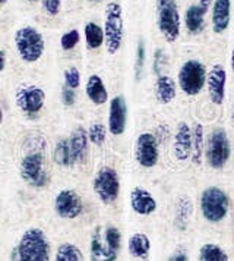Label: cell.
<instances>
[{"mask_svg": "<svg viewBox=\"0 0 234 261\" xmlns=\"http://www.w3.org/2000/svg\"><path fill=\"white\" fill-rule=\"evenodd\" d=\"M3 2H6V0H3Z\"/></svg>", "mask_w": 234, "mask_h": 261, "instance_id": "cell-47", "label": "cell"}, {"mask_svg": "<svg viewBox=\"0 0 234 261\" xmlns=\"http://www.w3.org/2000/svg\"><path fill=\"white\" fill-rule=\"evenodd\" d=\"M62 100H63V103L66 105V106H73L75 105V100H76V97H75V91L69 88V87H65L63 90H62Z\"/></svg>", "mask_w": 234, "mask_h": 261, "instance_id": "cell-36", "label": "cell"}, {"mask_svg": "<svg viewBox=\"0 0 234 261\" xmlns=\"http://www.w3.org/2000/svg\"><path fill=\"white\" fill-rule=\"evenodd\" d=\"M26 2H31V3H34V2H37V0H26Z\"/></svg>", "mask_w": 234, "mask_h": 261, "instance_id": "cell-44", "label": "cell"}, {"mask_svg": "<svg viewBox=\"0 0 234 261\" xmlns=\"http://www.w3.org/2000/svg\"><path fill=\"white\" fill-rule=\"evenodd\" d=\"M85 41L88 48H98L104 44V31L100 25L95 22H88L85 24Z\"/></svg>", "mask_w": 234, "mask_h": 261, "instance_id": "cell-27", "label": "cell"}, {"mask_svg": "<svg viewBox=\"0 0 234 261\" xmlns=\"http://www.w3.org/2000/svg\"><path fill=\"white\" fill-rule=\"evenodd\" d=\"M207 68L205 65L198 59L186 60L177 73V84L183 94L189 97H195L200 94L207 84Z\"/></svg>", "mask_w": 234, "mask_h": 261, "instance_id": "cell-7", "label": "cell"}, {"mask_svg": "<svg viewBox=\"0 0 234 261\" xmlns=\"http://www.w3.org/2000/svg\"><path fill=\"white\" fill-rule=\"evenodd\" d=\"M208 11H205L199 3L190 5L185 13V27L190 34H200L205 28V15Z\"/></svg>", "mask_w": 234, "mask_h": 261, "instance_id": "cell-24", "label": "cell"}, {"mask_svg": "<svg viewBox=\"0 0 234 261\" xmlns=\"http://www.w3.org/2000/svg\"><path fill=\"white\" fill-rule=\"evenodd\" d=\"M53 159H54L56 165H58V166H63V167L73 166L72 154H70V148H69V140H60V141L56 144Z\"/></svg>", "mask_w": 234, "mask_h": 261, "instance_id": "cell-30", "label": "cell"}, {"mask_svg": "<svg viewBox=\"0 0 234 261\" xmlns=\"http://www.w3.org/2000/svg\"><path fill=\"white\" fill-rule=\"evenodd\" d=\"M2 3H5V2H3V0H0V5H2Z\"/></svg>", "mask_w": 234, "mask_h": 261, "instance_id": "cell-46", "label": "cell"}, {"mask_svg": "<svg viewBox=\"0 0 234 261\" xmlns=\"http://www.w3.org/2000/svg\"><path fill=\"white\" fill-rule=\"evenodd\" d=\"M135 159L143 169H152L160 162V141L155 134L142 132L135 141Z\"/></svg>", "mask_w": 234, "mask_h": 261, "instance_id": "cell-11", "label": "cell"}, {"mask_svg": "<svg viewBox=\"0 0 234 261\" xmlns=\"http://www.w3.org/2000/svg\"><path fill=\"white\" fill-rule=\"evenodd\" d=\"M230 118H231V123H233V126H234V103H233V106H231V113H230Z\"/></svg>", "mask_w": 234, "mask_h": 261, "instance_id": "cell-42", "label": "cell"}, {"mask_svg": "<svg viewBox=\"0 0 234 261\" xmlns=\"http://www.w3.org/2000/svg\"><path fill=\"white\" fill-rule=\"evenodd\" d=\"M231 235L234 239V201H233V213H231Z\"/></svg>", "mask_w": 234, "mask_h": 261, "instance_id": "cell-41", "label": "cell"}, {"mask_svg": "<svg viewBox=\"0 0 234 261\" xmlns=\"http://www.w3.org/2000/svg\"><path fill=\"white\" fill-rule=\"evenodd\" d=\"M164 60H165V55H164L161 48H158L155 51V60H154V71H155V73H160L161 68H163Z\"/></svg>", "mask_w": 234, "mask_h": 261, "instance_id": "cell-37", "label": "cell"}, {"mask_svg": "<svg viewBox=\"0 0 234 261\" xmlns=\"http://www.w3.org/2000/svg\"><path fill=\"white\" fill-rule=\"evenodd\" d=\"M65 83H66V87H69L72 90L79 87V84H81V73L78 71V68L70 66V68H68L65 71Z\"/></svg>", "mask_w": 234, "mask_h": 261, "instance_id": "cell-33", "label": "cell"}, {"mask_svg": "<svg viewBox=\"0 0 234 261\" xmlns=\"http://www.w3.org/2000/svg\"><path fill=\"white\" fill-rule=\"evenodd\" d=\"M5 66H6V53L0 50V72L5 69Z\"/></svg>", "mask_w": 234, "mask_h": 261, "instance_id": "cell-38", "label": "cell"}, {"mask_svg": "<svg viewBox=\"0 0 234 261\" xmlns=\"http://www.w3.org/2000/svg\"><path fill=\"white\" fill-rule=\"evenodd\" d=\"M193 143H192V126L187 122H180L174 132L173 153L179 162H187L192 157Z\"/></svg>", "mask_w": 234, "mask_h": 261, "instance_id": "cell-20", "label": "cell"}, {"mask_svg": "<svg viewBox=\"0 0 234 261\" xmlns=\"http://www.w3.org/2000/svg\"><path fill=\"white\" fill-rule=\"evenodd\" d=\"M86 132H88V140L93 144H95V145H103L105 143L107 128L103 123H93Z\"/></svg>", "mask_w": 234, "mask_h": 261, "instance_id": "cell-31", "label": "cell"}, {"mask_svg": "<svg viewBox=\"0 0 234 261\" xmlns=\"http://www.w3.org/2000/svg\"><path fill=\"white\" fill-rule=\"evenodd\" d=\"M212 2H214V0H199V5H200L205 11H208L210 6L212 5Z\"/></svg>", "mask_w": 234, "mask_h": 261, "instance_id": "cell-39", "label": "cell"}, {"mask_svg": "<svg viewBox=\"0 0 234 261\" xmlns=\"http://www.w3.org/2000/svg\"><path fill=\"white\" fill-rule=\"evenodd\" d=\"M54 261H83V254L81 248L76 247L75 244L65 242L56 251Z\"/></svg>", "mask_w": 234, "mask_h": 261, "instance_id": "cell-28", "label": "cell"}, {"mask_svg": "<svg viewBox=\"0 0 234 261\" xmlns=\"http://www.w3.org/2000/svg\"><path fill=\"white\" fill-rule=\"evenodd\" d=\"M230 65H231V72L234 73V44L231 48V56H230Z\"/></svg>", "mask_w": 234, "mask_h": 261, "instance_id": "cell-40", "label": "cell"}, {"mask_svg": "<svg viewBox=\"0 0 234 261\" xmlns=\"http://www.w3.org/2000/svg\"><path fill=\"white\" fill-rule=\"evenodd\" d=\"M15 100L18 107L26 115H37L46 103V93L43 88L28 84L22 85L16 90L15 93Z\"/></svg>", "mask_w": 234, "mask_h": 261, "instance_id": "cell-12", "label": "cell"}, {"mask_svg": "<svg viewBox=\"0 0 234 261\" xmlns=\"http://www.w3.org/2000/svg\"><path fill=\"white\" fill-rule=\"evenodd\" d=\"M119 252L114 249L104 237L103 226L98 225L94 229L90 241V260L91 261H117Z\"/></svg>", "mask_w": 234, "mask_h": 261, "instance_id": "cell-17", "label": "cell"}, {"mask_svg": "<svg viewBox=\"0 0 234 261\" xmlns=\"http://www.w3.org/2000/svg\"><path fill=\"white\" fill-rule=\"evenodd\" d=\"M145 66V43L140 40L136 50V63H135V73H136V80L139 81Z\"/></svg>", "mask_w": 234, "mask_h": 261, "instance_id": "cell-34", "label": "cell"}, {"mask_svg": "<svg viewBox=\"0 0 234 261\" xmlns=\"http://www.w3.org/2000/svg\"><path fill=\"white\" fill-rule=\"evenodd\" d=\"M128 123V105L123 95L111 98L108 107V132L114 137L125 134Z\"/></svg>", "mask_w": 234, "mask_h": 261, "instance_id": "cell-18", "label": "cell"}, {"mask_svg": "<svg viewBox=\"0 0 234 261\" xmlns=\"http://www.w3.org/2000/svg\"><path fill=\"white\" fill-rule=\"evenodd\" d=\"M192 143H193V151H192V163L195 166H200L205 159V128L200 122H195L192 125Z\"/></svg>", "mask_w": 234, "mask_h": 261, "instance_id": "cell-26", "label": "cell"}, {"mask_svg": "<svg viewBox=\"0 0 234 261\" xmlns=\"http://www.w3.org/2000/svg\"><path fill=\"white\" fill-rule=\"evenodd\" d=\"M54 210L62 219L73 220L83 213V200L75 190H62L56 195Z\"/></svg>", "mask_w": 234, "mask_h": 261, "instance_id": "cell-14", "label": "cell"}, {"mask_svg": "<svg viewBox=\"0 0 234 261\" xmlns=\"http://www.w3.org/2000/svg\"><path fill=\"white\" fill-rule=\"evenodd\" d=\"M21 178L34 188H44L50 182L46 169L44 155L40 151H33L23 155L21 162Z\"/></svg>", "mask_w": 234, "mask_h": 261, "instance_id": "cell-10", "label": "cell"}, {"mask_svg": "<svg viewBox=\"0 0 234 261\" xmlns=\"http://www.w3.org/2000/svg\"><path fill=\"white\" fill-rule=\"evenodd\" d=\"M129 205L139 217H151L160 210V202L151 191L143 187H135L129 192Z\"/></svg>", "mask_w": 234, "mask_h": 261, "instance_id": "cell-13", "label": "cell"}, {"mask_svg": "<svg viewBox=\"0 0 234 261\" xmlns=\"http://www.w3.org/2000/svg\"><path fill=\"white\" fill-rule=\"evenodd\" d=\"M163 261H192V252L185 241H177Z\"/></svg>", "mask_w": 234, "mask_h": 261, "instance_id": "cell-29", "label": "cell"}, {"mask_svg": "<svg viewBox=\"0 0 234 261\" xmlns=\"http://www.w3.org/2000/svg\"><path fill=\"white\" fill-rule=\"evenodd\" d=\"M15 46L19 58L26 63H35L44 53V38L33 27H23L15 33Z\"/></svg>", "mask_w": 234, "mask_h": 261, "instance_id": "cell-8", "label": "cell"}, {"mask_svg": "<svg viewBox=\"0 0 234 261\" xmlns=\"http://www.w3.org/2000/svg\"><path fill=\"white\" fill-rule=\"evenodd\" d=\"M18 261H50L51 248L47 235L40 227L23 232L16 247Z\"/></svg>", "mask_w": 234, "mask_h": 261, "instance_id": "cell-3", "label": "cell"}, {"mask_svg": "<svg viewBox=\"0 0 234 261\" xmlns=\"http://www.w3.org/2000/svg\"><path fill=\"white\" fill-rule=\"evenodd\" d=\"M79 40H81L79 31H78V30H70V31L65 33V34L62 36V38H60V46H62L63 50L69 51V50H72V48H75L78 46Z\"/></svg>", "mask_w": 234, "mask_h": 261, "instance_id": "cell-32", "label": "cell"}, {"mask_svg": "<svg viewBox=\"0 0 234 261\" xmlns=\"http://www.w3.org/2000/svg\"><path fill=\"white\" fill-rule=\"evenodd\" d=\"M3 122V112H2V109H0V123Z\"/></svg>", "mask_w": 234, "mask_h": 261, "instance_id": "cell-43", "label": "cell"}, {"mask_svg": "<svg viewBox=\"0 0 234 261\" xmlns=\"http://www.w3.org/2000/svg\"><path fill=\"white\" fill-rule=\"evenodd\" d=\"M104 44L108 55H116L122 47L125 36V19L122 5L108 2L104 11Z\"/></svg>", "mask_w": 234, "mask_h": 261, "instance_id": "cell-4", "label": "cell"}, {"mask_svg": "<svg viewBox=\"0 0 234 261\" xmlns=\"http://www.w3.org/2000/svg\"><path fill=\"white\" fill-rule=\"evenodd\" d=\"M85 93L95 106H103L108 101V91L105 88L104 81L97 73L90 75L86 81V87H85Z\"/></svg>", "mask_w": 234, "mask_h": 261, "instance_id": "cell-23", "label": "cell"}, {"mask_svg": "<svg viewBox=\"0 0 234 261\" xmlns=\"http://www.w3.org/2000/svg\"><path fill=\"white\" fill-rule=\"evenodd\" d=\"M41 5L48 16H56L60 12L62 0H41Z\"/></svg>", "mask_w": 234, "mask_h": 261, "instance_id": "cell-35", "label": "cell"}, {"mask_svg": "<svg viewBox=\"0 0 234 261\" xmlns=\"http://www.w3.org/2000/svg\"><path fill=\"white\" fill-rule=\"evenodd\" d=\"M231 21V0H214L212 12H211V24L215 34H222L227 31Z\"/></svg>", "mask_w": 234, "mask_h": 261, "instance_id": "cell-21", "label": "cell"}, {"mask_svg": "<svg viewBox=\"0 0 234 261\" xmlns=\"http://www.w3.org/2000/svg\"><path fill=\"white\" fill-rule=\"evenodd\" d=\"M90 2H101V0H90Z\"/></svg>", "mask_w": 234, "mask_h": 261, "instance_id": "cell-45", "label": "cell"}, {"mask_svg": "<svg viewBox=\"0 0 234 261\" xmlns=\"http://www.w3.org/2000/svg\"><path fill=\"white\" fill-rule=\"evenodd\" d=\"M68 140H69V148L73 165H83L86 162L88 147H90L88 132L79 126L70 134Z\"/></svg>", "mask_w": 234, "mask_h": 261, "instance_id": "cell-22", "label": "cell"}, {"mask_svg": "<svg viewBox=\"0 0 234 261\" xmlns=\"http://www.w3.org/2000/svg\"><path fill=\"white\" fill-rule=\"evenodd\" d=\"M196 208L203 226L220 229L231 219L233 198L220 185H207L199 192Z\"/></svg>", "mask_w": 234, "mask_h": 261, "instance_id": "cell-1", "label": "cell"}, {"mask_svg": "<svg viewBox=\"0 0 234 261\" xmlns=\"http://www.w3.org/2000/svg\"><path fill=\"white\" fill-rule=\"evenodd\" d=\"M126 248L129 255L135 261H150L152 254L151 237L143 230L132 232L126 241Z\"/></svg>", "mask_w": 234, "mask_h": 261, "instance_id": "cell-19", "label": "cell"}, {"mask_svg": "<svg viewBox=\"0 0 234 261\" xmlns=\"http://www.w3.org/2000/svg\"><path fill=\"white\" fill-rule=\"evenodd\" d=\"M170 229L174 232L179 241H185V238L193 230L196 222V202L189 194H179L170 204Z\"/></svg>", "mask_w": 234, "mask_h": 261, "instance_id": "cell-2", "label": "cell"}, {"mask_svg": "<svg viewBox=\"0 0 234 261\" xmlns=\"http://www.w3.org/2000/svg\"><path fill=\"white\" fill-rule=\"evenodd\" d=\"M195 261H233V254L221 241L205 238L195 248Z\"/></svg>", "mask_w": 234, "mask_h": 261, "instance_id": "cell-16", "label": "cell"}, {"mask_svg": "<svg viewBox=\"0 0 234 261\" xmlns=\"http://www.w3.org/2000/svg\"><path fill=\"white\" fill-rule=\"evenodd\" d=\"M207 88L211 103L214 106H222L227 94V71L221 63L211 66L207 73Z\"/></svg>", "mask_w": 234, "mask_h": 261, "instance_id": "cell-15", "label": "cell"}, {"mask_svg": "<svg viewBox=\"0 0 234 261\" xmlns=\"http://www.w3.org/2000/svg\"><path fill=\"white\" fill-rule=\"evenodd\" d=\"M177 95L174 80L168 75H160L155 83V97L160 105H170Z\"/></svg>", "mask_w": 234, "mask_h": 261, "instance_id": "cell-25", "label": "cell"}, {"mask_svg": "<svg viewBox=\"0 0 234 261\" xmlns=\"http://www.w3.org/2000/svg\"><path fill=\"white\" fill-rule=\"evenodd\" d=\"M93 190L104 205H113L120 195V178L114 167H101L94 176Z\"/></svg>", "mask_w": 234, "mask_h": 261, "instance_id": "cell-9", "label": "cell"}, {"mask_svg": "<svg viewBox=\"0 0 234 261\" xmlns=\"http://www.w3.org/2000/svg\"><path fill=\"white\" fill-rule=\"evenodd\" d=\"M231 157V141L224 128H214L205 141V159L211 169L222 170Z\"/></svg>", "mask_w": 234, "mask_h": 261, "instance_id": "cell-5", "label": "cell"}, {"mask_svg": "<svg viewBox=\"0 0 234 261\" xmlns=\"http://www.w3.org/2000/svg\"><path fill=\"white\" fill-rule=\"evenodd\" d=\"M157 24L167 43H174L182 33L179 0H157Z\"/></svg>", "mask_w": 234, "mask_h": 261, "instance_id": "cell-6", "label": "cell"}]
</instances>
